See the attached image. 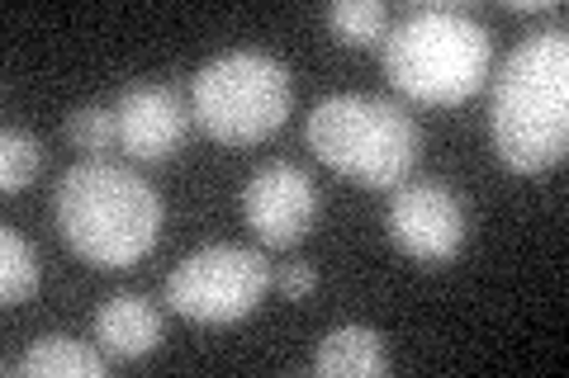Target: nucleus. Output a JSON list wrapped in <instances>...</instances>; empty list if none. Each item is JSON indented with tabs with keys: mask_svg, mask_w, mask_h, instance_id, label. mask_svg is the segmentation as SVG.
<instances>
[{
	"mask_svg": "<svg viewBox=\"0 0 569 378\" xmlns=\"http://www.w3.org/2000/svg\"><path fill=\"white\" fill-rule=\"evenodd\" d=\"M52 223L81 260L129 269L162 237V194L133 166L86 156L52 190Z\"/></svg>",
	"mask_w": 569,
	"mask_h": 378,
	"instance_id": "nucleus-2",
	"label": "nucleus"
},
{
	"mask_svg": "<svg viewBox=\"0 0 569 378\" xmlns=\"http://www.w3.org/2000/svg\"><path fill=\"white\" fill-rule=\"evenodd\" d=\"M309 147L337 175L366 190H399L418 166L422 133L399 104L370 95H328L309 114Z\"/></svg>",
	"mask_w": 569,
	"mask_h": 378,
	"instance_id": "nucleus-4",
	"label": "nucleus"
},
{
	"mask_svg": "<svg viewBox=\"0 0 569 378\" xmlns=\"http://www.w3.org/2000/svg\"><path fill=\"white\" fill-rule=\"evenodd\" d=\"M470 223L441 180H403L389 200V242L427 269L451 265L466 251Z\"/></svg>",
	"mask_w": 569,
	"mask_h": 378,
	"instance_id": "nucleus-7",
	"label": "nucleus"
},
{
	"mask_svg": "<svg viewBox=\"0 0 569 378\" xmlns=\"http://www.w3.org/2000/svg\"><path fill=\"white\" fill-rule=\"evenodd\" d=\"M508 10L512 14H550V10H556V0H550V6H546V0H508Z\"/></svg>",
	"mask_w": 569,
	"mask_h": 378,
	"instance_id": "nucleus-18",
	"label": "nucleus"
},
{
	"mask_svg": "<svg viewBox=\"0 0 569 378\" xmlns=\"http://www.w3.org/2000/svg\"><path fill=\"white\" fill-rule=\"evenodd\" d=\"M119 119V147L133 152L138 161H167L181 152V142L190 133V110L176 95V85L162 81H138L119 90L114 104Z\"/></svg>",
	"mask_w": 569,
	"mask_h": 378,
	"instance_id": "nucleus-9",
	"label": "nucleus"
},
{
	"mask_svg": "<svg viewBox=\"0 0 569 378\" xmlns=\"http://www.w3.org/2000/svg\"><path fill=\"white\" fill-rule=\"evenodd\" d=\"M242 218L261 237V246H295L318 218V185L295 161H266L242 185Z\"/></svg>",
	"mask_w": 569,
	"mask_h": 378,
	"instance_id": "nucleus-8",
	"label": "nucleus"
},
{
	"mask_svg": "<svg viewBox=\"0 0 569 378\" xmlns=\"http://www.w3.org/2000/svg\"><path fill=\"white\" fill-rule=\"evenodd\" d=\"M104 369H110V355H104L100 346H91V340L67 336V331L39 336L20 359H10V365H6L10 378H20V374H43V378H104Z\"/></svg>",
	"mask_w": 569,
	"mask_h": 378,
	"instance_id": "nucleus-12",
	"label": "nucleus"
},
{
	"mask_svg": "<svg viewBox=\"0 0 569 378\" xmlns=\"http://www.w3.org/2000/svg\"><path fill=\"white\" fill-rule=\"evenodd\" d=\"M67 142L86 156H104L119 142V119L114 110H104V104H77V110L67 114Z\"/></svg>",
	"mask_w": 569,
	"mask_h": 378,
	"instance_id": "nucleus-16",
	"label": "nucleus"
},
{
	"mask_svg": "<svg viewBox=\"0 0 569 378\" xmlns=\"http://www.w3.org/2000/svg\"><path fill=\"white\" fill-rule=\"evenodd\" d=\"M39 279H43V265H39V251L24 237L20 227H0V303L6 308H20L39 294Z\"/></svg>",
	"mask_w": 569,
	"mask_h": 378,
	"instance_id": "nucleus-13",
	"label": "nucleus"
},
{
	"mask_svg": "<svg viewBox=\"0 0 569 378\" xmlns=\"http://www.w3.org/2000/svg\"><path fill=\"white\" fill-rule=\"evenodd\" d=\"M162 340V313L142 294H114L96 313V346L110 359H142Z\"/></svg>",
	"mask_w": 569,
	"mask_h": 378,
	"instance_id": "nucleus-10",
	"label": "nucleus"
},
{
	"mask_svg": "<svg viewBox=\"0 0 569 378\" xmlns=\"http://www.w3.org/2000/svg\"><path fill=\"white\" fill-rule=\"evenodd\" d=\"M493 33L466 6H413L385 33V76L418 104H466L489 81Z\"/></svg>",
	"mask_w": 569,
	"mask_h": 378,
	"instance_id": "nucleus-3",
	"label": "nucleus"
},
{
	"mask_svg": "<svg viewBox=\"0 0 569 378\" xmlns=\"http://www.w3.org/2000/svg\"><path fill=\"white\" fill-rule=\"evenodd\" d=\"M323 20H328V29L342 43L366 48V43H385V33H389V6H385V0H337V6H328Z\"/></svg>",
	"mask_w": 569,
	"mask_h": 378,
	"instance_id": "nucleus-14",
	"label": "nucleus"
},
{
	"mask_svg": "<svg viewBox=\"0 0 569 378\" xmlns=\"http://www.w3.org/2000/svg\"><path fill=\"white\" fill-rule=\"evenodd\" d=\"M313 374H323V378H380V374H389L385 336L376 327H361V321L332 327L313 350Z\"/></svg>",
	"mask_w": 569,
	"mask_h": 378,
	"instance_id": "nucleus-11",
	"label": "nucleus"
},
{
	"mask_svg": "<svg viewBox=\"0 0 569 378\" xmlns=\"http://www.w3.org/2000/svg\"><path fill=\"white\" fill-rule=\"evenodd\" d=\"M271 260L252 246L213 242L190 251L167 275V303L171 313L190 321H209V327H228L261 308L266 289H271Z\"/></svg>",
	"mask_w": 569,
	"mask_h": 378,
	"instance_id": "nucleus-6",
	"label": "nucleus"
},
{
	"mask_svg": "<svg viewBox=\"0 0 569 378\" xmlns=\"http://www.w3.org/2000/svg\"><path fill=\"white\" fill-rule=\"evenodd\" d=\"M43 171V142L29 129H6L0 133V194L29 190Z\"/></svg>",
	"mask_w": 569,
	"mask_h": 378,
	"instance_id": "nucleus-15",
	"label": "nucleus"
},
{
	"mask_svg": "<svg viewBox=\"0 0 569 378\" xmlns=\"http://www.w3.org/2000/svg\"><path fill=\"white\" fill-rule=\"evenodd\" d=\"M493 152L508 171L537 175L565 161L569 142V33L541 29L508 52L489 104Z\"/></svg>",
	"mask_w": 569,
	"mask_h": 378,
	"instance_id": "nucleus-1",
	"label": "nucleus"
},
{
	"mask_svg": "<svg viewBox=\"0 0 569 378\" xmlns=\"http://www.w3.org/2000/svg\"><path fill=\"white\" fill-rule=\"evenodd\" d=\"M290 104V67L261 48L219 52L190 81V119L223 147H252L280 133Z\"/></svg>",
	"mask_w": 569,
	"mask_h": 378,
	"instance_id": "nucleus-5",
	"label": "nucleus"
},
{
	"mask_svg": "<svg viewBox=\"0 0 569 378\" xmlns=\"http://www.w3.org/2000/svg\"><path fill=\"white\" fill-rule=\"evenodd\" d=\"M276 284H280V294H284V298H309V294L318 289V269H313L309 260H290V265L280 269V279H276Z\"/></svg>",
	"mask_w": 569,
	"mask_h": 378,
	"instance_id": "nucleus-17",
	"label": "nucleus"
}]
</instances>
